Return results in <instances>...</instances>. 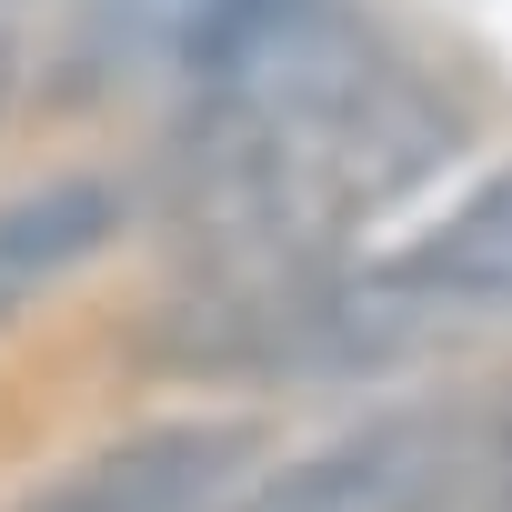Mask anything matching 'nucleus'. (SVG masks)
I'll use <instances>...</instances> for the list:
<instances>
[{
  "label": "nucleus",
  "mask_w": 512,
  "mask_h": 512,
  "mask_svg": "<svg viewBox=\"0 0 512 512\" xmlns=\"http://www.w3.org/2000/svg\"><path fill=\"white\" fill-rule=\"evenodd\" d=\"M201 101L171 141V221L201 282H292L452 161V121L332 11L251 0L191 61Z\"/></svg>",
  "instance_id": "f257e3e1"
},
{
  "label": "nucleus",
  "mask_w": 512,
  "mask_h": 512,
  "mask_svg": "<svg viewBox=\"0 0 512 512\" xmlns=\"http://www.w3.org/2000/svg\"><path fill=\"white\" fill-rule=\"evenodd\" d=\"M482 462L472 412H392L342 432L332 452H302L262 482H231L211 512H452Z\"/></svg>",
  "instance_id": "f03ea898"
},
{
  "label": "nucleus",
  "mask_w": 512,
  "mask_h": 512,
  "mask_svg": "<svg viewBox=\"0 0 512 512\" xmlns=\"http://www.w3.org/2000/svg\"><path fill=\"white\" fill-rule=\"evenodd\" d=\"M231 482H251V422H151L51 472L21 512H211Z\"/></svg>",
  "instance_id": "7ed1b4c3"
},
{
  "label": "nucleus",
  "mask_w": 512,
  "mask_h": 512,
  "mask_svg": "<svg viewBox=\"0 0 512 512\" xmlns=\"http://www.w3.org/2000/svg\"><path fill=\"white\" fill-rule=\"evenodd\" d=\"M432 322L452 312H512V171H492L472 201H452L402 262H382Z\"/></svg>",
  "instance_id": "20e7f679"
},
{
  "label": "nucleus",
  "mask_w": 512,
  "mask_h": 512,
  "mask_svg": "<svg viewBox=\"0 0 512 512\" xmlns=\"http://www.w3.org/2000/svg\"><path fill=\"white\" fill-rule=\"evenodd\" d=\"M111 231H121V191L111 181H41L21 201H0V322L21 302H41L61 272H81Z\"/></svg>",
  "instance_id": "39448f33"
},
{
  "label": "nucleus",
  "mask_w": 512,
  "mask_h": 512,
  "mask_svg": "<svg viewBox=\"0 0 512 512\" xmlns=\"http://www.w3.org/2000/svg\"><path fill=\"white\" fill-rule=\"evenodd\" d=\"M251 0H91V21L121 41V51H171V61H201Z\"/></svg>",
  "instance_id": "423d86ee"
}]
</instances>
